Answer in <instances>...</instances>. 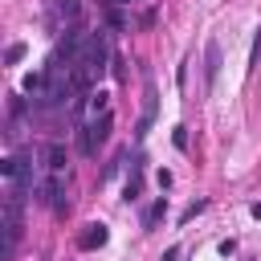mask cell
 I'll return each mask as SVG.
<instances>
[{
  "label": "cell",
  "instance_id": "6da1fadb",
  "mask_svg": "<svg viewBox=\"0 0 261 261\" xmlns=\"http://www.w3.org/2000/svg\"><path fill=\"white\" fill-rule=\"evenodd\" d=\"M110 130H114V114H90L77 126V151L82 155H98V147L110 143Z\"/></svg>",
  "mask_w": 261,
  "mask_h": 261
},
{
  "label": "cell",
  "instance_id": "7a4b0ae2",
  "mask_svg": "<svg viewBox=\"0 0 261 261\" xmlns=\"http://www.w3.org/2000/svg\"><path fill=\"white\" fill-rule=\"evenodd\" d=\"M16 241H20V204L4 200V257H12Z\"/></svg>",
  "mask_w": 261,
  "mask_h": 261
},
{
  "label": "cell",
  "instance_id": "3957f363",
  "mask_svg": "<svg viewBox=\"0 0 261 261\" xmlns=\"http://www.w3.org/2000/svg\"><path fill=\"white\" fill-rule=\"evenodd\" d=\"M106 237H110V232H106V224H102V220H94V224H86V232L77 237V249H86V253H90V249H102V245H106Z\"/></svg>",
  "mask_w": 261,
  "mask_h": 261
},
{
  "label": "cell",
  "instance_id": "277c9868",
  "mask_svg": "<svg viewBox=\"0 0 261 261\" xmlns=\"http://www.w3.org/2000/svg\"><path fill=\"white\" fill-rule=\"evenodd\" d=\"M216 73H220V45H216V41H208V45H204V82L212 86V82H216Z\"/></svg>",
  "mask_w": 261,
  "mask_h": 261
},
{
  "label": "cell",
  "instance_id": "5b68a950",
  "mask_svg": "<svg viewBox=\"0 0 261 261\" xmlns=\"http://www.w3.org/2000/svg\"><path fill=\"white\" fill-rule=\"evenodd\" d=\"M65 159H69V155H65L61 143H49V147H45V171H49V175H61V171H65Z\"/></svg>",
  "mask_w": 261,
  "mask_h": 261
},
{
  "label": "cell",
  "instance_id": "8992f818",
  "mask_svg": "<svg viewBox=\"0 0 261 261\" xmlns=\"http://www.w3.org/2000/svg\"><path fill=\"white\" fill-rule=\"evenodd\" d=\"M155 106H159V102H155V90L147 86V94H143V118H139V130H135L139 139L151 130V122H155Z\"/></svg>",
  "mask_w": 261,
  "mask_h": 261
},
{
  "label": "cell",
  "instance_id": "52a82bcc",
  "mask_svg": "<svg viewBox=\"0 0 261 261\" xmlns=\"http://www.w3.org/2000/svg\"><path fill=\"white\" fill-rule=\"evenodd\" d=\"M163 216H167V196H163V200H155V204L143 212V228H151V224H155V220H163Z\"/></svg>",
  "mask_w": 261,
  "mask_h": 261
},
{
  "label": "cell",
  "instance_id": "ba28073f",
  "mask_svg": "<svg viewBox=\"0 0 261 261\" xmlns=\"http://www.w3.org/2000/svg\"><path fill=\"white\" fill-rule=\"evenodd\" d=\"M57 12H61L69 24H77V16H82V0H57Z\"/></svg>",
  "mask_w": 261,
  "mask_h": 261
},
{
  "label": "cell",
  "instance_id": "9c48e42d",
  "mask_svg": "<svg viewBox=\"0 0 261 261\" xmlns=\"http://www.w3.org/2000/svg\"><path fill=\"white\" fill-rule=\"evenodd\" d=\"M90 114H110V94H106V90H98V94L90 98Z\"/></svg>",
  "mask_w": 261,
  "mask_h": 261
},
{
  "label": "cell",
  "instance_id": "30bf717a",
  "mask_svg": "<svg viewBox=\"0 0 261 261\" xmlns=\"http://www.w3.org/2000/svg\"><path fill=\"white\" fill-rule=\"evenodd\" d=\"M106 24L122 33V29H126V16H122V8H106Z\"/></svg>",
  "mask_w": 261,
  "mask_h": 261
},
{
  "label": "cell",
  "instance_id": "8fae6325",
  "mask_svg": "<svg viewBox=\"0 0 261 261\" xmlns=\"http://www.w3.org/2000/svg\"><path fill=\"white\" fill-rule=\"evenodd\" d=\"M257 61H261V29H257V37H253V49H249V73L257 69Z\"/></svg>",
  "mask_w": 261,
  "mask_h": 261
},
{
  "label": "cell",
  "instance_id": "7c38bea8",
  "mask_svg": "<svg viewBox=\"0 0 261 261\" xmlns=\"http://www.w3.org/2000/svg\"><path fill=\"white\" fill-rule=\"evenodd\" d=\"M20 57H24V45H20V41H12V45H8V53H4V61H8V65H16Z\"/></svg>",
  "mask_w": 261,
  "mask_h": 261
},
{
  "label": "cell",
  "instance_id": "4fadbf2b",
  "mask_svg": "<svg viewBox=\"0 0 261 261\" xmlns=\"http://www.w3.org/2000/svg\"><path fill=\"white\" fill-rule=\"evenodd\" d=\"M171 143H175V151H188V126H175L171 130Z\"/></svg>",
  "mask_w": 261,
  "mask_h": 261
},
{
  "label": "cell",
  "instance_id": "5bb4252c",
  "mask_svg": "<svg viewBox=\"0 0 261 261\" xmlns=\"http://www.w3.org/2000/svg\"><path fill=\"white\" fill-rule=\"evenodd\" d=\"M204 208H208V200H196V204H188V208H184V216H179V220H192V216H196V212H204Z\"/></svg>",
  "mask_w": 261,
  "mask_h": 261
},
{
  "label": "cell",
  "instance_id": "9a60e30c",
  "mask_svg": "<svg viewBox=\"0 0 261 261\" xmlns=\"http://www.w3.org/2000/svg\"><path fill=\"white\" fill-rule=\"evenodd\" d=\"M155 179H159V188H171V184H175V175H171L167 167H159V171H155Z\"/></svg>",
  "mask_w": 261,
  "mask_h": 261
},
{
  "label": "cell",
  "instance_id": "2e32d148",
  "mask_svg": "<svg viewBox=\"0 0 261 261\" xmlns=\"http://www.w3.org/2000/svg\"><path fill=\"white\" fill-rule=\"evenodd\" d=\"M232 253H237V241H232V237H228V241H220V257H232Z\"/></svg>",
  "mask_w": 261,
  "mask_h": 261
},
{
  "label": "cell",
  "instance_id": "e0dca14e",
  "mask_svg": "<svg viewBox=\"0 0 261 261\" xmlns=\"http://www.w3.org/2000/svg\"><path fill=\"white\" fill-rule=\"evenodd\" d=\"M122 4H139V0H102V8H122Z\"/></svg>",
  "mask_w": 261,
  "mask_h": 261
},
{
  "label": "cell",
  "instance_id": "ac0fdd59",
  "mask_svg": "<svg viewBox=\"0 0 261 261\" xmlns=\"http://www.w3.org/2000/svg\"><path fill=\"white\" fill-rule=\"evenodd\" d=\"M163 261H179V245H171V249L163 253Z\"/></svg>",
  "mask_w": 261,
  "mask_h": 261
},
{
  "label": "cell",
  "instance_id": "d6986e66",
  "mask_svg": "<svg viewBox=\"0 0 261 261\" xmlns=\"http://www.w3.org/2000/svg\"><path fill=\"white\" fill-rule=\"evenodd\" d=\"M249 212H253V216H257V220H261V200H257V204H253V208H249Z\"/></svg>",
  "mask_w": 261,
  "mask_h": 261
}]
</instances>
